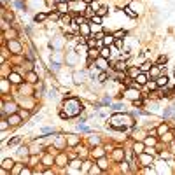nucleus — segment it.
Returning a JSON list of instances; mask_svg holds the SVG:
<instances>
[{
  "label": "nucleus",
  "instance_id": "1",
  "mask_svg": "<svg viewBox=\"0 0 175 175\" xmlns=\"http://www.w3.org/2000/svg\"><path fill=\"white\" fill-rule=\"evenodd\" d=\"M65 109H68L65 114H67L68 117H72V116H77V114H79V109H82V105L79 103L75 98H70L68 102L65 103Z\"/></svg>",
  "mask_w": 175,
  "mask_h": 175
},
{
  "label": "nucleus",
  "instance_id": "2",
  "mask_svg": "<svg viewBox=\"0 0 175 175\" xmlns=\"http://www.w3.org/2000/svg\"><path fill=\"white\" fill-rule=\"evenodd\" d=\"M7 47H9V51H12L14 54H19V53H21V44L18 40H14V39H9Z\"/></svg>",
  "mask_w": 175,
  "mask_h": 175
},
{
  "label": "nucleus",
  "instance_id": "3",
  "mask_svg": "<svg viewBox=\"0 0 175 175\" xmlns=\"http://www.w3.org/2000/svg\"><path fill=\"white\" fill-rule=\"evenodd\" d=\"M124 96L126 98H130V100H137V98H140V91L138 88H128V89L124 91Z\"/></svg>",
  "mask_w": 175,
  "mask_h": 175
},
{
  "label": "nucleus",
  "instance_id": "4",
  "mask_svg": "<svg viewBox=\"0 0 175 175\" xmlns=\"http://www.w3.org/2000/svg\"><path fill=\"white\" fill-rule=\"evenodd\" d=\"M7 121H9V124L11 126H18L21 123V116H18V114H9Z\"/></svg>",
  "mask_w": 175,
  "mask_h": 175
},
{
  "label": "nucleus",
  "instance_id": "5",
  "mask_svg": "<svg viewBox=\"0 0 175 175\" xmlns=\"http://www.w3.org/2000/svg\"><path fill=\"white\" fill-rule=\"evenodd\" d=\"M58 12L60 14H68V2H58Z\"/></svg>",
  "mask_w": 175,
  "mask_h": 175
},
{
  "label": "nucleus",
  "instance_id": "6",
  "mask_svg": "<svg viewBox=\"0 0 175 175\" xmlns=\"http://www.w3.org/2000/svg\"><path fill=\"white\" fill-rule=\"evenodd\" d=\"M23 79H21L19 74H16V72H11L9 74V82H12V84H19Z\"/></svg>",
  "mask_w": 175,
  "mask_h": 175
},
{
  "label": "nucleus",
  "instance_id": "7",
  "mask_svg": "<svg viewBox=\"0 0 175 175\" xmlns=\"http://www.w3.org/2000/svg\"><path fill=\"white\" fill-rule=\"evenodd\" d=\"M95 61H96V65H98V68H100V70H105V68H107V58H103V56H98Z\"/></svg>",
  "mask_w": 175,
  "mask_h": 175
},
{
  "label": "nucleus",
  "instance_id": "8",
  "mask_svg": "<svg viewBox=\"0 0 175 175\" xmlns=\"http://www.w3.org/2000/svg\"><path fill=\"white\" fill-rule=\"evenodd\" d=\"M114 42H116V37H114V33H109V35H105V37H103V46H109V47H110Z\"/></svg>",
  "mask_w": 175,
  "mask_h": 175
},
{
  "label": "nucleus",
  "instance_id": "9",
  "mask_svg": "<svg viewBox=\"0 0 175 175\" xmlns=\"http://www.w3.org/2000/svg\"><path fill=\"white\" fill-rule=\"evenodd\" d=\"M18 109V105L16 103H5V109H4V114H14Z\"/></svg>",
  "mask_w": 175,
  "mask_h": 175
},
{
  "label": "nucleus",
  "instance_id": "10",
  "mask_svg": "<svg viewBox=\"0 0 175 175\" xmlns=\"http://www.w3.org/2000/svg\"><path fill=\"white\" fill-rule=\"evenodd\" d=\"M142 70L140 68H137V67H131V68L128 70V77H131V79H137V75H138Z\"/></svg>",
  "mask_w": 175,
  "mask_h": 175
},
{
  "label": "nucleus",
  "instance_id": "11",
  "mask_svg": "<svg viewBox=\"0 0 175 175\" xmlns=\"http://www.w3.org/2000/svg\"><path fill=\"white\" fill-rule=\"evenodd\" d=\"M137 84L145 86V84H147V75H145V74H142V72H140L138 75H137Z\"/></svg>",
  "mask_w": 175,
  "mask_h": 175
},
{
  "label": "nucleus",
  "instance_id": "12",
  "mask_svg": "<svg viewBox=\"0 0 175 175\" xmlns=\"http://www.w3.org/2000/svg\"><path fill=\"white\" fill-rule=\"evenodd\" d=\"M100 56H103V58L109 60V58H110V47H109V46H103V47L100 49Z\"/></svg>",
  "mask_w": 175,
  "mask_h": 175
},
{
  "label": "nucleus",
  "instance_id": "13",
  "mask_svg": "<svg viewBox=\"0 0 175 175\" xmlns=\"http://www.w3.org/2000/svg\"><path fill=\"white\" fill-rule=\"evenodd\" d=\"M2 168L12 170V168H14V161H12V159H4V161H2Z\"/></svg>",
  "mask_w": 175,
  "mask_h": 175
},
{
  "label": "nucleus",
  "instance_id": "14",
  "mask_svg": "<svg viewBox=\"0 0 175 175\" xmlns=\"http://www.w3.org/2000/svg\"><path fill=\"white\" fill-rule=\"evenodd\" d=\"M114 68L117 70V72H124V70L128 68V67H126V63H124V61H123V63L117 61V63H114Z\"/></svg>",
  "mask_w": 175,
  "mask_h": 175
},
{
  "label": "nucleus",
  "instance_id": "15",
  "mask_svg": "<svg viewBox=\"0 0 175 175\" xmlns=\"http://www.w3.org/2000/svg\"><path fill=\"white\" fill-rule=\"evenodd\" d=\"M89 32H91V26H88V23H82V25H81V33L89 35Z\"/></svg>",
  "mask_w": 175,
  "mask_h": 175
},
{
  "label": "nucleus",
  "instance_id": "16",
  "mask_svg": "<svg viewBox=\"0 0 175 175\" xmlns=\"http://www.w3.org/2000/svg\"><path fill=\"white\" fill-rule=\"evenodd\" d=\"M158 86H166V82H168V79H166V75H159L158 77Z\"/></svg>",
  "mask_w": 175,
  "mask_h": 175
},
{
  "label": "nucleus",
  "instance_id": "17",
  "mask_svg": "<svg viewBox=\"0 0 175 175\" xmlns=\"http://www.w3.org/2000/svg\"><path fill=\"white\" fill-rule=\"evenodd\" d=\"M46 18H47V14H46V12H39V14H35V21H37V23L44 21Z\"/></svg>",
  "mask_w": 175,
  "mask_h": 175
},
{
  "label": "nucleus",
  "instance_id": "18",
  "mask_svg": "<svg viewBox=\"0 0 175 175\" xmlns=\"http://www.w3.org/2000/svg\"><path fill=\"white\" fill-rule=\"evenodd\" d=\"M88 56H89V58H95V60H96L98 56H100V51H96V49H89V51H88Z\"/></svg>",
  "mask_w": 175,
  "mask_h": 175
},
{
  "label": "nucleus",
  "instance_id": "19",
  "mask_svg": "<svg viewBox=\"0 0 175 175\" xmlns=\"http://www.w3.org/2000/svg\"><path fill=\"white\" fill-rule=\"evenodd\" d=\"M151 68H152V63H151V61H145L144 65H142V68H140V70H142V72H149Z\"/></svg>",
  "mask_w": 175,
  "mask_h": 175
},
{
  "label": "nucleus",
  "instance_id": "20",
  "mask_svg": "<svg viewBox=\"0 0 175 175\" xmlns=\"http://www.w3.org/2000/svg\"><path fill=\"white\" fill-rule=\"evenodd\" d=\"M133 149H135V152H137V154H142V152H144V144H140V142H138V144H135Z\"/></svg>",
  "mask_w": 175,
  "mask_h": 175
},
{
  "label": "nucleus",
  "instance_id": "21",
  "mask_svg": "<svg viewBox=\"0 0 175 175\" xmlns=\"http://www.w3.org/2000/svg\"><path fill=\"white\" fill-rule=\"evenodd\" d=\"M91 21H93V23H98V25H100V23H102V16L95 12L93 16H91Z\"/></svg>",
  "mask_w": 175,
  "mask_h": 175
},
{
  "label": "nucleus",
  "instance_id": "22",
  "mask_svg": "<svg viewBox=\"0 0 175 175\" xmlns=\"http://www.w3.org/2000/svg\"><path fill=\"white\" fill-rule=\"evenodd\" d=\"M166 131H168V126L166 124H161L159 128H158V135H165Z\"/></svg>",
  "mask_w": 175,
  "mask_h": 175
},
{
  "label": "nucleus",
  "instance_id": "23",
  "mask_svg": "<svg viewBox=\"0 0 175 175\" xmlns=\"http://www.w3.org/2000/svg\"><path fill=\"white\" fill-rule=\"evenodd\" d=\"M98 166H100V170H107V161H105L103 158H100V161H98Z\"/></svg>",
  "mask_w": 175,
  "mask_h": 175
},
{
  "label": "nucleus",
  "instance_id": "24",
  "mask_svg": "<svg viewBox=\"0 0 175 175\" xmlns=\"http://www.w3.org/2000/svg\"><path fill=\"white\" fill-rule=\"evenodd\" d=\"M124 12H126V16H130V18H137V14L133 12V11H131V9H130L128 5L124 7Z\"/></svg>",
  "mask_w": 175,
  "mask_h": 175
},
{
  "label": "nucleus",
  "instance_id": "25",
  "mask_svg": "<svg viewBox=\"0 0 175 175\" xmlns=\"http://www.w3.org/2000/svg\"><path fill=\"white\" fill-rule=\"evenodd\" d=\"M168 61V56L166 54H161L159 58H158V65H163V63H166Z\"/></svg>",
  "mask_w": 175,
  "mask_h": 175
},
{
  "label": "nucleus",
  "instance_id": "26",
  "mask_svg": "<svg viewBox=\"0 0 175 175\" xmlns=\"http://www.w3.org/2000/svg\"><path fill=\"white\" fill-rule=\"evenodd\" d=\"M114 37H116V39H119V37H126V30H117V32L114 33Z\"/></svg>",
  "mask_w": 175,
  "mask_h": 175
},
{
  "label": "nucleus",
  "instance_id": "27",
  "mask_svg": "<svg viewBox=\"0 0 175 175\" xmlns=\"http://www.w3.org/2000/svg\"><path fill=\"white\" fill-rule=\"evenodd\" d=\"M93 154H95L96 158H102V156H103V149H100V147H98V149H95V151H93Z\"/></svg>",
  "mask_w": 175,
  "mask_h": 175
},
{
  "label": "nucleus",
  "instance_id": "28",
  "mask_svg": "<svg viewBox=\"0 0 175 175\" xmlns=\"http://www.w3.org/2000/svg\"><path fill=\"white\" fill-rule=\"evenodd\" d=\"M28 81H30V82H37V75H35L33 72H30V74H28Z\"/></svg>",
  "mask_w": 175,
  "mask_h": 175
},
{
  "label": "nucleus",
  "instance_id": "29",
  "mask_svg": "<svg viewBox=\"0 0 175 175\" xmlns=\"http://www.w3.org/2000/svg\"><path fill=\"white\" fill-rule=\"evenodd\" d=\"M147 88H149V89H158V88H159V86H158V82H147Z\"/></svg>",
  "mask_w": 175,
  "mask_h": 175
},
{
  "label": "nucleus",
  "instance_id": "30",
  "mask_svg": "<svg viewBox=\"0 0 175 175\" xmlns=\"http://www.w3.org/2000/svg\"><path fill=\"white\" fill-rule=\"evenodd\" d=\"M96 14H100V16L103 18L105 14H107V7H100V9H98V11H96Z\"/></svg>",
  "mask_w": 175,
  "mask_h": 175
},
{
  "label": "nucleus",
  "instance_id": "31",
  "mask_svg": "<svg viewBox=\"0 0 175 175\" xmlns=\"http://www.w3.org/2000/svg\"><path fill=\"white\" fill-rule=\"evenodd\" d=\"M77 142H79V138H77V137H74V135L68 138V144H70V145H75Z\"/></svg>",
  "mask_w": 175,
  "mask_h": 175
},
{
  "label": "nucleus",
  "instance_id": "32",
  "mask_svg": "<svg viewBox=\"0 0 175 175\" xmlns=\"http://www.w3.org/2000/svg\"><path fill=\"white\" fill-rule=\"evenodd\" d=\"M98 81H100V82H105V81H107V74H105V72H102V74H100V77H98Z\"/></svg>",
  "mask_w": 175,
  "mask_h": 175
},
{
  "label": "nucleus",
  "instance_id": "33",
  "mask_svg": "<svg viewBox=\"0 0 175 175\" xmlns=\"http://www.w3.org/2000/svg\"><path fill=\"white\" fill-rule=\"evenodd\" d=\"M16 32H14V30H11V32H7V37H9V39H16Z\"/></svg>",
  "mask_w": 175,
  "mask_h": 175
},
{
  "label": "nucleus",
  "instance_id": "34",
  "mask_svg": "<svg viewBox=\"0 0 175 175\" xmlns=\"http://www.w3.org/2000/svg\"><path fill=\"white\" fill-rule=\"evenodd\" d=\"M154 144H156V140L154 138H147L145 140V145H154Z\"/></svg>",
  "mask_w": 175,
  "mask_h": 175
},
{
  "label": "nucleus",
  "instance_id": "35",
  "mask_svg": "<svg viewBox=\"0 0 175 175\" xmlns=\"http://www.w3.org/2000/svg\"><path fill=\"white\" fill-rule=\"evenodd\" d=\"M114 156H116V159H121V149H116Z\"/></svg>",
  "mask_w": 175,
  "mask_h": 175
},
{
  "label": "nucleus",
  "instance_id": "36",
  "mask_svg": "<svg viewBox=\"0 0 175 175\" xmlns=\"http://www.w3.org/2000/svg\"><path fill=\"white\" fill-rule=\"evenodd\" d=\"M163 140H166V142H170V140H172V135H170V133H165V137H163Z\"/></svg>",
  "mask_w": 175,
  "mask_h": 175
},
{
  "label": "nucleus",
  "instance_id": "37",
  "mask_svg": "<svg viewBox=\"0 0 175 175\" xmlns=\"http://www.w3.org/2000/svg\"><path fill=\"white\" fill-rule=\"evenodd\" d=\"M16 144H19V138H12L9 142V145H16Z\"/></svg>",
  "mask_w": 175,
  "mask_h": 175
},
{
  "label": "nucleus",
  "instance_id": "38",
  "mask_svg": "<svg viewBox=\"0 0 175 175\" xmlns=\"http://www.w3.org/2000/svg\"><path fill=\"white\" fill-rule=\"evenodd\" d=\"M82 2H84V4H89V5H91V4H93L95 0H82Z\"/></svg>",
  "mask_w": 175,
  "mask_h": 175
},
{
  "label": "nucleus",
  "instance_id": "39",
  "mask_svg": "<svg viewBox=\"0 0 175 175\" xmlns=\"http://www.w3.org/2000/svg\"><path fill=\"white\" fill-rule=\"evenodd\" d=\"M58 2H68V0H58Z\"/></svg>",
  "mask_w": 175,
  "mask_h": 175
},
{
  "label": "nucleus",
  "instance_id": "40",
  "mask_svg": "<svg viewBox=\"0 0 175 175\" xmlns=\"http://www.w3.org/2000/svg\"><path fill=\"white\" fill-rule=\"evenodd\" d=\"M74 2H81V0H74Z\"/></svg>",
  "mask_w": 175,
  "mask_h": 175
},
{
  "label": "nucleus",
  "instance_id": "41",
  "mask_svg": "<svg viewBox=\"0 0 175 175\" xmlns=\"http://www.w3.org/2000/svg\"><path fill=\"white\" fill-rule=\"evenodd\" d=\"M173 75H175V72H173Z\"/></svg>",
  "mask_w": 175,
  "mask_h": 175
}]
</instances>
